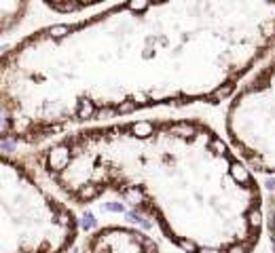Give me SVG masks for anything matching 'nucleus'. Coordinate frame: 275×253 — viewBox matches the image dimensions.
<instances>
[{"label": "nucleus", "mask_w": 275, "mask_h": 253, "mask_svg": "<svg viewBox=\"0 0 275 253\" xmlns=\"http://www.w3.org/2000/svg\"><path fill=\"white\" fill-rule=\"evenodd\" d=\"M275 53V3H123L30 32L0 59L7 144L98 120L231 99Z\"/></svg>", "instance_id": "nucleus-1"}, {"label": "nucleus", "mask_w": 275, "mask_h": 253, "mask_svg": "<svg viewBox=\"0 0 275 253\" xmlns=\"http://www.w3.org/2000/svg\"><path fill=\"white\" fill-rule=\"evenodd\" d=\"M26 158L74 205L125 198L182 253H254L264 232L256 175L206 120L80 127Z\"/></svg>", "instance_id": "nucleus-2"}, {"label": "nucleus", "mask_w": 275, "mask_h": 253, "mask_svg": "<svg viewBox=\"0 0 275 253\" xmlns=\"http://www.w3.org/2000/svg\"><path fill=\"white\" fill-rule=\"evenodd\" d=\"M78 219L59 200L26 156L3 154V253H68Z\"/></svg>", "instance_id": "nucleus-3"}, {"label": "nucleus", "mask_w": 275, "mask_h": 253, "mask_svg": "<svg viewBox=\"0 0 275 253\" xmlns=\"http://www.w3.org/2000/svg\"><path fill=\"white\" fill-rule=\"evenodd\" d=\"M225 131L252 171L275 175V53L231 97Z\"/></svg>", "instance_id": "nucleus-4"}, {"label": "nucleus", "mask_w": 275, "mask_h": 253, "mask_svg": "<svg viewBox=\"0 0 275 253\" xmlns=\"http://www.w3.org/2000/svg\"><path fill=\"white\" fill-rule=\"evenodd\" d=\"M83 253H161V249L138 228L108 224L91 232Z\"/></svg>", "instance_id": "nucleus-5"}, {"label": "nucleus", "mask_w": 275, "mask_h": 253, "mask_svg": "<svg viewBox=\"0 0 275 253\" xmlns=\"http://www.w3.org/2000/svg\"><path fill=\"white\" fill-rule=\"evenodd\" d=\"M28 3H5L0 5V11H3V34H9L13 30L17 22H22V15L26 13Z\"/></svg>", "instance_id": "nucleus-6"}, {"label": "nucleus", "mask_w": 275, "mask_h": 253, "mask_svg": "<svg viewBox=\"0 0 275 253\" xmlns=\"http://www.w3.org/2000/svg\"><path fill=\"white\" fill-rule=\"evenodd\" d=\"M45 7L49 11L53 13H59V15H74V13H80V11H87L91 7H100V0H94V3H72V0H47Z\"/></svg>", "instance_id": "nucleus-7"}, {"label": "nucleus", "mask_w": 275, "mask_h": 253, "mask_svg": "<svg viewBox=\"0 0 275 253\" xmlns=\"http://www.w3.org/2000/svg\"><path fill=\"white\" fill-rule=\"evenodd\" d=\"M264 230L269 234L271 253H275V188L269 192L267 200H264Z\"/></svg>", "instance_id": "nucleus-8"}]
</instances>
